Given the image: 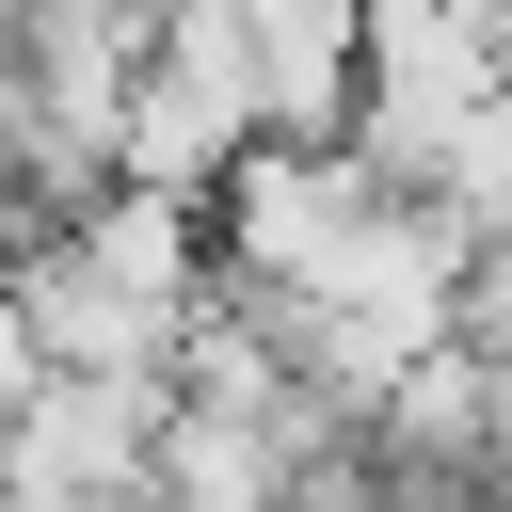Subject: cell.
<instances>
[{
	"label": "cell",
	"instance_id": "1",
	"mask_svg": "<svg viewBox=\"0 0 512 512\" xmlns=\"http://www.w3.org/2000/svg\"><path fill=\"white\" fill-rule=\"evenodd\" d=\"M224 256H208V208L176 192H112L48 240H16L0 272V336H16V384H176L192 320H208Z\"/></svg>",
	"mask_w": 512,
	"mask_h": 512
},
{
	"label": "cell",
	"instance_id": "4",
	"mask_svg": "<svg viewBox=\"0 0 512 512\" xmlns=\"http://www.w3.org/2000/svg\"><path fill=\"white\" fill-rule=\"evenodd\" d=\"M272 144V80H256V0H192L160 16V80L128 112V192H176L208 208L240 160Z\"/></svg>",
	"mask_w": 512,
	"mask_h": 512
},
{
	"label": "cell",
	"instance_id": "3",
	"mask_svg": "<svg viewBox=\"0 0 512 512\" xmlns=\"http://www.w3.org/2000/svg\"><path fill=\"white\" fill-rule=\"evenodd\" d=\"M368 224H384V176H368L352 144H256V160L208 192V256H224L240 304H320V288L368 256Z\"/></svg>",
	"mask_w": 512,
	"mask_h": 512
},
{
	"label": "cell",
	"instance_id": "5",
	"mask_svg": "<svg viewBox=\"0 0 512 512\" xmlns=\"http://www.w3.org/2000/svg\"><path fill=\"white\" fill-rule=\"evenodd\" d=\"M256 80H272V144H352L368 128V16L256 0Z\"/></svg>",
	"mask_w": 512,
	"mask_h": 512
},
{
	"label": "cell",
	"instance_id": "2",
	"mask_svg": "<svg viewBox=\"0 0 512 512\" xmlns=\"http://www.w3.org/2000/svg\"><path fill=\"white\" fill-rule=\"evenodd\" d=\"M480 112H512V16L384 0V16H368V128H352V160H368L384 192H432Z\"/></svg>",
	"mask_w": 512,
	"mask_h": 512
}]
</instances>
